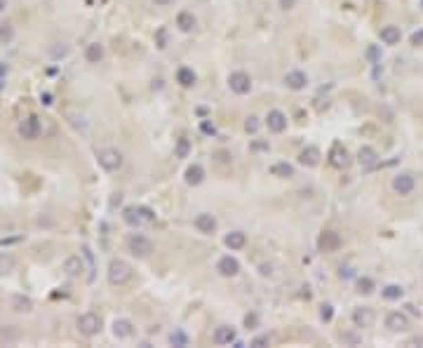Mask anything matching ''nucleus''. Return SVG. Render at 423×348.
I'll return each mask as SVG.
<instances>
[{
  "mask_svg": "<svg viewBox=\"0 0 423 348\" xmlns=\"http://www.w3.org/2000/svg\"><path fill=\"white\" fill-rule=\"evenodd\" d=\"M127 245H129V250H132V254H137V256H148V254L153 252V243L148 240L146 235H129V240H127Z\"/></svg>",
  "mask_w": 423,
  "mask_h": 348,
  "instance_id": "423d86ee",
  "label": "nucleus"
},
{
  "mask_svg": "<svg viewBox=\"0 0 423 348\" xmlns=\"http://www.w3.org/2000/svg\"><path fill=\"white\" fill-rule=\"evenodd\" d=\"M285 85L289 87V90H303L308 85V75L303 73V71H289V73L285 75Z\"/></svg>",
  "mask_w": 423,
  "mask_h": 348,
  "instance_id": "4468645a",
  "label": "nucleus"
},
{
  "mask_svg": "<svg viewBox=\"0 0 423 348\" xmlns=\"http://www.w3.org/2000/svg\"><path fill=\"white\" fill-rule=\"evenodd\" d=\"M85 59H87L90 63H99L101 59H104V47H101L99 42L87 45V47H85Z\"/></svg>",
  "mask_w": 423,
  "mask_h": 348,
  "instance_id": "4be33fe9",
  "label": "nucleus"
},
{
  "mask_svg": "<svg viewBox=\"0 0 423 348\" xmlns=\"http://www.w3.org/2000/svg\"><path fill=\"white\" fill-rule=\"evenodd\" d=\"M195 73H193V68H188V66H181L179 71H177V83L181 85V87H193L195 85Z\"/></svg>",
  "mask_w": 423,
  "mask_h": 348,
  "instance_id": "412c9836",
  "label": "nucleus"
},
{
  "mask_svg": "<svg viewBox=\"0 0 423 348\" xmlns=\"http://www.w3.org/2000/svg\"><path fill=\"white\" fill-rule=\"evenodd\" d=\"M379 35H381V42H383V45H397V42L402 40L400 26H395V24H388V26H383Z\"/></svg>",
  "mask_w": 423,
  "mask_h": 348,
  "instance_id": "ddd939ff",
  "label": "nucleus"
},
{
  "mask_svg": "<svg viewBox=\"0 0 423 348\" xmlns=\"http://www.w3.org/2000/svg\"><path fill=\"white\" fill-rule=\"evenodd\" d=\"M317 245H320V250H325V252H336L338 247H341V235L334 233V231H325L320 235Z\"/></svg>",
  "mask_w": 423,
  "mask_h": 348,
  "instance_id": "1a4fd4ad",
  "label": "nucleus"
},
{
  "mask_svg": "<svg viewBox=\"0 0 423 348\" xmlns=\"http://www.w3.org/2000/svg\"><path fill=\"white\" fill-rule=\"evenodd\" d=\"M412 45H423V31L414 33V35H412Z\"/></svg>",
  "mask_w": 423,
  "mask_h": 348,
  "instance_id": "a19ab883",
  "label": "nucleus"
},
{
  "mask_svg": "<svg viewBox=\"0 0 423 348\" xmlns=\"http://www.w3.org/2000/svg\"><path fill=\"white\" fill-rule=\"evenodd\" d=\"M358 162L362 165V167H376V162H379V153H376V148H371V146H362L358 151Z\"/></svg>",
  "mask_w": 423,
  "mask_h": 348,
  "instance_id": "9b49d317",
  "label": "nucleus"
},
{
  "mask_svg": "<svg viewBox=\"0 0 423 348\" xmlns=\"http://www.w3.org/2000/svg\"><path fill=\"white\" fill-rule=\"evenodd\" d=\"M99 165L106 172H118L122 167V153L116 148H104V151H99Z\"/></svg>",
  "mask_w": 423,
  "mask_h": 348,
  "instance_id": "f03ea898",
  "label": "nucleus"
},
{
  "mask_svg": "<svg viewBox=\"0 0 423 348\" xmlns=\"http://www.w3.org/2000/svg\"><path fill=\"white\" fill-rule=\"evenodd\" d=\"M132 332H134V327H132L129 320H116V322H113V334H116L118 339L132 337Z\"/></svg>",
  "mask_w": 423,
  "mask_h": 348,
  "instance_id": "393cba45",
  "label": "nucleus"
},
{
  "mask_svg": "<svg viewBox=\"0 0 423 348\" xmlns=\"http://www.w3.org/2000/svg\"><path fill=\"white\" fill-rule=\"evenodd\" d=\"M421 7H423V0H421Z\"/></svg>",
  "mask_w": 423,
  "mask_h": 348,
  "instance_id": "8fccbe9b",
  "label": "nucleus"
},
{
  "mask_svg": "<svg viewBox=\"0 0 423 348\" xmlns=\"http://www.w3.org/2000/svg\"><path fill=\"white\" fill-rule=\"evenodd\" d=\"M78 329H80V334H85V337H94V334H99V329H101V317L96 316V313H83V316L78 317Z\"/></svg>",
  "mask_w": 423,
  "mask_h": 348,
  "instance_id": "7ed1b4c3",
  "label": "nucleus"
},
{
  "mask_svg": "<svg viewBox=\"0 0 423 348\" xmlns=\"http://www.w3.org/2000/svg\"><path fill=\"white\" fill-rule=\"evenodd\" d=\"M200 127H202V132H205V134H214V132H216V129H214V125H212V123H207V120H205Z\"/></svg>",
  "mask_w": 423,
  "mask_h": 348,
  "instance_id": "ea45409f",
  "label": "nucleus"
},
{
  "mask_svg": "<svg viewBox=\"0 0 423 348\" xmlns=\"http://www.w3.org/2000/svg\"><path fill=\"white\" fill-rule=\"evenodd\" d=\"M40 132H42V127H40V120H38V116H26L19 123V134L24 139H29V141L38 139V137H40Z\"/></svg>",
  "mask_w": 423,
  "mask_h": 348,
  "instance_id": "20e7f679",
  "label": "nucleus"
},
{
  "mask_svg": "<svg viewBox=\"0 0 423 348\" xmlns=\"http://www.w3.org/2000/svg\"><path fill=\"white\" fill-rule=\"evenodd\" d=\"M280 5H282V10H292L296 5V0H280Z\"/></svg>",
  "mask_w": 423,
  "mask_h": 348,
  "instance_id": "79ce46f5",
  "label": "nucleus"
},
{
  "mask_svg": "<svg viewBox=\"0 0 423 348\" xmlns=\"http://www.w3.org/2000/svg\"><path fill=\"white\" fill-rule=\"evenodd\" d=\"M386 327L391 329V332H404V329L409 327V317L404 316V313H400V311H395V313H391V316L386 317Z\"/></svg>",
  "mask_w": 423,
  "mask_h": 348,
  "instance_id": "f8f14e48",
  "label": "nucleus"
},
{
  "mask_svg": "<svg viewBox=\"0 0 423 348\" xmlns=\"http://www.w3.org/2000/svg\"><path fill=\"white\" fill-rule=\"evenodd\" d=\"M381 294H383V299H388V301H397V299H402L404 289L400 285H386L381 289Z\"/></svg>",
  "mask_w": 423,
  "mask_h": 348,
  "instance_id": "c756f323",
  "label": "nucleus"
},
{
  "mask_svg": "<svg viewBox=\"0 0 423 348\" xmlns=\"http://www.w3.org/2000/svg\"><path fill=\"white\" fill-rule=\"evenodd\" d=\"M0 90H2V80H0Z\"/></svg>",
  "mask_w": 423,
  "mask_h": 348,
  "instance_id": "09e8293b",
  "label": "nucleus"
},
{
  "mask_svg": "<svg viewBox=\"0 0 423 348\" xmlns=\"http://www.w3.org/2000/svg\"><path fill=\"white\" fill-rule=\"evenodd\" d=\"M271 174H273V177H280V179H289V177H294V167L287 165V162H277V165L271 167Z\"/></svg>",
  "mask_w": 423,
  "mask_h": 348,
  "instance_id": "bb28decb",
  "label": "nucleus"
},
{
  "mask_svg": "<svg viewBox=\"0 0 423 348\" xmlns=\"http://www.w3.org/2000/svg\"><path fill=\"white\" fill-rule=\"evenodd\" d=\"M202 179H205V169L200 165H190L186 169V184L188 186H198V184H202Z\"/></svg>",
  "mask_w": 423,
  "mask_h": 348,
  "instance_id": "5701e85b",
  "label": "nucleus"
},
{
  "mask_svg": "<svg viewBox=\"0 0 423 348\" xmlns=\"http://www.w3.org/2000/svg\"><path fill=\"white\" fill-rule=\"evenodd\" d=\"M214 341L216 344H233L235 341V329L228 327V325H221V327H216L214 329Z\"/></svg>",
  "mask_w": 423,
  "mask_h": 348,
  "instance_id": "aec40b11",
  "label": "nucleus"
},
{
  "mask_svg": "<svg viewBox=\"0 0 423 348\" xmlns=\"http://www.w3.org/2000/svg\"><path fill=\"white\" fill-rule=\"evenodd\" d=\"M139 212H141V217H144V221L151 223V221H155V214L148 210V207H139Z\"/></svg>",
  "mask_w": 423,
  "mask_h": 348,
  "instance_id": "58836bf2",
  "label": "nucleus"
},
{
  "mask_svg": "<svg viewBox=\"0 0 423 348\" xmlns=\"http://www.w3.org/2000/svg\"><path fill=\"white\" fill-rule=\"evenodd\" d=\"M329 162H332L334 167H348V162H350L348 151L341 146V144H336V146L332 148V153H329Z\"/></svg>",
  "mask_w": 423,
  "mask_h": 348,
  "instance_id": "2eb2a0df",
  "label": "nucleus"
},
{
  "mask_svg": "<svg viewBox=\"0 0 423 348\" xmlns=\"http://www.w3.org/2000/svg\"><path fill=\"white\" fill-rule=\"evenodd\" d=\"M320 317H322L325 322H329V320L334 317V306H332V304H325V306H320Z\"/></svg>",
  "mask_w": 423,
  "mask_h": 348,
  "instance_id": "c9c22d12",
  "label": "nucleus"
},
{
  "mask_svg": "<svg viewBox=\"0 0 423 348\" xmlns=\"http://www.w3.org/2000/svg\"><path fill=\"white\" fill-rule=\"evenodd\" d=\"M169 341H172L174 346H188V337H186L183 332H174V334L169 337Z\"/></svg>",
  "mask_w": 423,
  "mask_h": 348,
  "instance_id": "f704fd0d",
  "label": "nucleus"
},
{
  "mask_svg": "<svg viewBox=\"0 0 423 348\" xmlns=\"http://www.w3.org/2000/svg\"><path fill=\"white\" fill-rule=\"evenodd\" d=\"M129 278H132V268H129L127 261L113 259V261L108 264V280H111V285H125Z\"/></svg>",
  "mask_w": 423,
  "mask_h": 348,
  "instance_id": "f257e3e1",
  "label": "nucleus"
},
{
  "mask_svg": "<svg viewBox=\"0 0 423 348\" xmlns=\"http://www.w3.org/2000/svg\"><path fill=\"white\" fill-rule=\"evenodd\" d=\"M12 308H14V311H19V313H29V311H31L33 308V301L31 299H29V296H14V299H12Z\"/></svg>",
  "mask_w": 423,
  "mask_h": 348,
  "instance_id": "c85d7f7f",
  "label": "nucleus"
},
{
  "mask_svg": "<svg viewBox=\"0 0 423 348\" xmlns=\"http://www.w3.org/2000/svg\"><path fill=\"white\" fill-rule=\"evenodd\" d=\"M228 87H231L235 95H247L252 90V78L244 73V71H235L228 75Z\"/></svg>",
  "mask_w": 423,
  "mask_h": 348,
  "instance_id": "39448f33",
  "label": "nucleus"
},
{
  "mask_svg": "<svg viewBox=\"0 0 423 348\" xmlns=\"http://www.w3.org/2000/svg\"><path fill=\"white\" fill-rule=\"evenodd\" d=\"M358 292L360 294H371V292H374V280H371V278H360Z\"/></svg>",
  "mask_w": 423,
  "mask_h": 348,
  "instance_id": "2f4dec72",
  "label": "nucleus"
},
{
  "mask_svg": "<svg viewBox=\"0 0 423 348\" xmlns=\"http://www.w3.org/2000/svg\"><path fill=\"white\" fill-rule=\"evenodd\" d=\"M244 129H247L249 134H256V129H259V118H254V116L247 118V123H244Z\"/></svg>",
  "mask_w": 423,
  "mask_h": 348,
  "instance_id": "e433bc0d",
  "label": "nucleus"
},
{
  "mask_svg": "<svg viewBox=\"0 0 423 348\" xmlns=\"http://www.w3.org/2000/svg\"><path fill=\"white\" fill-rule=\"evenodd\" d=\"M195 228L200 233H205V235H212V233L216 231V219H214V214H210V212L198 214V217H195Z\"/></svg>",
  "mask_w": 423,
  "mask_h": 348,
  "instance_id": "9d476101",
  "label": "nucleus"
},
{
  "mask_svg": "<svg viewBox=\"0 0 423 348\" xmlns=\"http://www.w3.org/2000/svg\"><path fill=\"white\" fill-rule=\"evenodd\" d=\"M268 344H271V337H268V334H264V337H256V339L252 341V346H254V348L268 346Z\"/></svg>",
  "mask_w": 423,
  "mask_h": 348,
  "instance_id": "4c0bfd02",
  "label": "nucleus"
},
{
  "mask_svg": "<svg viewBox=\"0 0 423 348\" xmlns=\"http://www.w3.org/2000/svg\"><path fill=\"white\" fill-rule=\"evenodd\" d=\"M5 7H7V2H5V0H0V12L5 10Z\"/></svg>",
  "mask_w": 423,
  "mask_h": 348,
  "instance_id": "de8ad7c7",
  "label": "nucleus"
},
{
  "mask_svg": "<svg viewBox=\"0 0 423 348\" xmlns=\"http://www.w3.org/2000/svg\"><path fill=\"white\" fill-rule=\"evenodd\" d=\"M414 186H416V181H414L412 174H397L393 179V189H395L397 195H409L414 190Z\"/></svg>",
  "mask_w": 423,
  "mask_h": 348,
  "instance_id": "6e6552de",
  "label": "nucleus"
},
{
  "mask_svg": "<svg viewBox=\"0 0 423 348\" xmlns=\"http://www.w3.org/2000/svg\"><path fill=\"white\" fill-rule=\"evenodd\" d=\"M122 217H125V221L129 223V226H141V223H146L144 221V217H141V212H139V207H127Z\"/></svg>",
  "mask_w": 423,
  "mask_h": 348,
  "instance_id": "cd10ccee",
  "label": "nucleus"
},
{
  "mask_svg": "<svg viewBox=\"0 0 423 348\" xmlns=\"http://www.w3.org/2000/svg\"><path fill=\"white\" fill-rule=\"evenodd\" d=\"M169 2H172V0H155V5H162V7H165V5H169Z\"/></svg>",
  "mask_w": 423,
  "mask_h": 348,
  "instance_id": "49530a36",
  "label": "nucleus"
},
{
  "mask_svg": "<svg viewBox=\"0 0 423 348\" xmlns=\"http://www.w3.org/2000/svg\"><path fill=\"white\" fill-rule=\"evenodd\" d=\"M5 73H7V66H2V63H0V78H5Z\"/></svg>",
  "mask_w": 423,
  "mask_h": 348,
  "instance_id": "a18cd8bd",
  "label": "nucleus"
},
{
  "mask_svg": "<svg viewBox=\"0 0 423 348\" xmlns=\"http://www.w3.org/2000/svg\"><path fill=\"white\" fill-rule=\"evenodd\" d=\"M266 125H268V129L271 132H275V134H280V132H285L287 129V116L282 113V111H268V116H266Z\"/></svg>",
  "mask_w": 423,
  "mask_h": 348,
  "instance_id": "0eeeda50",
  "label": "nucleus"
},
{
  "mask_svg": "<svg viewBox=\"0 0 423 348\" xmlns=\"http://www.w3.org/2000/svg\"><path fill=\"white\" fill-rule=\"evenodd\" d=\"M40 99H42V104H45V106H50V104H52V95H50V92H42Z\"/></svg>",
  "mask_w": 423,
  "mask_h": 348,
  "instance_id": "37998d69",
  "label": "nucleus"
},
{
  "mask_svg": "<svg viewBox=\"0 0 423 348\" xmlns=\"http://www.w3.org/2000/svg\"><path fill=\"white\" fill-rule=\"evenodd\" d=\"M174 153H177V158H188V153H190V141L188 139H179V141H177V148H174Z\"/></svg>",
  "mask_w": 423,
  "mask_h": 348,
  "instance_id": "7c9ffc66",
  "label": "nucleus"
},
{
  "mask_svg": "<svg viewBox=\"0 0 423 348\" xmlns=\"http://www.w3.org/2000/svg\"><path fill=\"white\" fill-rule=\"evenodd\" d=\"M299 162H301V165H306V167H315L317 162H320V148L317 146L303 148V151L299 153Z\"/></svg>",
  "mask_w": 423,
  "mask_h": 348,
  "instance_id": "dca6fc26",
  "label": "nucleus"
},
{
  "mask_svg": "<svg viewBox=\"0 0 423 348\" xmlns=\"http://www.w3.org/2000/svg\"><path fill=\"white\" fill-rule=\"evenodd\" d=\"M12 266H14V259L10 254H0V273H10Z\"/></svg>",
  "mask_w": 423,
  "mask_h": 348,
  "instance_id": "72a5a7b5",
  "label": "nucleus"
},
{
  "mask_svg": "<svg viewBox=\"0 0 423 348\" xmlns=\"http://www.w3.org/2000/svg\"><path fill=\"white\" fill-rule=\"evenodd\" d=\"M369 57L374 59V62H376V59H379V50H376V47H371V50H369Z\"/></svg>",
  "mask_w": 423,
  "mask_h": 348,
  "instance_id": "c03bdc74",
  "label": "nucleus"
},
{
  "mask_svg": "<svg viewBox=\"0 0 423 348\" xmlns=\"http://www.w3.org/2000/svg\"><path fill=\"white\" fill-rule=\"evenodd\" d=\"M353 322H355L358 327H371V322H374V311H371V308H358V311L353 313Z\"/></svg>",
  "mask_w": 423,
  "mask_h": 348,
  "instance_id": "a211bd4d",
  "label": "nucleus"
},
{
  "mask_svg": "<svg viewBox=\"0 0 423 348\" xmlns=\"http://www.w3.org/2000/svg\"><path fill=\"white\" fill-rule=\"evenodd\" d=\"M177 26H179L183 33H190L195 29V17H193L190 12H179V14H177Z\"/></svg>",
  "mask_w": 423,
  "mask_h": 348,
  "instance_id": "b1692460",
  "label": "nucleus"
},
{
  "mask_svg": "<svg viewBox=\"0 0 423 348\" xmlns=\"http://www.w3.org/2000/svg\"><path fill=\"white\" fill-rule=\"evenodd\" d=\"M219 273L226 275V278H233V275H238V271H240V264H238V259H233V256H223V259H219Z\"/></svg>",
  "mask_w": 423,
  "mask_h": 348,
  "instance_id": "f3484780",
  "label": "nucleus"
},
{
  "mask_svg": "<svg viewBox=\"0 0 423 348\" xmlns=\"http://www.w3.org/2000/svg\"><path fill=\"white\" fill-rule=\"evenodd\" d=\"M83 259H80V256H68V259H66V264H63V271H66V273L71 275V278H75V275H80L83 273Z\"/></svg>",
  "mask_w": 423,
  "mask_h": 348,
  "instance_id": "a878e982",
  "label": "nucleus"
},
{
  "mask_svg": "<svg viewBox=\"0 0 423 348\" xmlns=\"http://www.w3.org/2000/svg\"><path fill=\"white\" fill-rule=\"evenodd\" d=\"M223 243H226L228 250H242L244 245H247V235H244L242 231H233V233L226 235V240H223Z\"/></svg>",
  "mask_w": 423,
  "mask_h": 348,
  "instance_id": "6ab92c4d",
  "label": "nucleus"
},
{
  "mask_svg": "<svg viewBox=\"0 0 423 348\" xmlns=\"http://www.w3.org/2000/svg\"><path fill=\"white\" fill-rule=\"evenodd\" d=\"M12 38H14V31H12L10 24H0V42L5 45V42H12Z\"/></svg>",
  "mask_w": 423,
  "mask_h": 348,
  "instance_id": "473e14b6",
  "label": "nucleus"
}]
</instances>
